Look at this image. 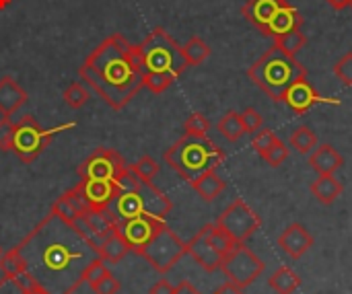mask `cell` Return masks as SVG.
Returning a JSON list of instances; mask_svg holds the SVG:
<instances>
[{"label":"cell","instance_id":"1","mask_svg":"<svg viewBox=\"0 0 352 294\" xmlns=\"http://www.w3.org/2000/svg\"><path fill=\"white\" fill-rule=\"evenodd\" d=\"M27 278L47 294H74L97 249L52 210L14 247Z\"/></svg>","mask_w":352,"mask_h":294},{"label":"cell","instance_id":"2","mask_svg":"<svg viewBox=\"0 0 352 294\" xmlns=\"http://www.w3.org/2000/svg\"><path fill=\"white\" fill-rule=\"evenodd\" d=\"M78 74L116 111L124 109L144 87L138 45L120 33L105 37L78 66Z\"/></svg>","mask_w":352,"mask_h":294},{"label":"cell","instance_id":"3","mask_svg":"<svg viewBox=\"0 0 352 294\" xmlns=\"http://www.w3.org/2000/svg\"><path fill=\"white\" fill-rule=\"evenodd\" d=\"M140 66H142V84L155 93H165L190 66L182 45L163 29L155 27L140 43Z\"/></svg>","mask_w":352,"mask_h":294},{"label":"cell","instance_id":"4","mask_svg":"<svg viewBox=\"0 0 352 294\" xmlns=\"http://www.w3.org/2000/svg\"><path fill=\"white\" fill-rule=\"evenodd\" d=\"M248 76L272 101H283L287 91L299 78L307 76V68L301 66L295 56L285 54L283 49L272 45L248 68Z\"/></svg>","mask_w":352,"mask_h":294},{"label":"cell","instance_id":"5","mask_svg":"<svg viewBox=\"0 0 352 294\" xmlns=\"http://www.w3.org/2000/svg\"><path fill=\"white\" fill-rule=\"evenodd\" d=\"M225 159V150L219 148L208 136L200 138L186 134L177 142H173L163 155V161L188 183L194 181L198 175L221 167Z\"/></svg>","mask_w":352,"mask_h":294},{"label":"cell","instance_id":"6","mask_svg":"<svg viewBox=\"0 0 352 294\" xmlns=\"http://www.w3.org/2000/svg\"><path fill=\"white\" fill-rule=\"evenodd\" d=\"M74 126H76L74 122H68V124H60L54 128H41V124L33 115H23L14 124L10 152H14L16 159L23 163H33L47 148V144L54 140L56 134H60L64 130H72Z\"/></svg>","mask_w":352,"mask_h":294},{"label":"cell","instance_id":"7","mask_svg":"<svg viewBox=\"0 0 352 294\" xmlns=\"http://www.w3.org/2000/svg\"><path fill=\"white\" fill-rule=\"evenodd\" d=\"M219 270L223 272L227 284H231L233 289L245 291L264 274L266 264L250 247H245V243H237L229 253L223 256Z\"/></svg>","mask_w":352,"mask_h":294},{"label":"cell","instance_id":"8","mask_svg":"<svg viewBox=\"0 0 352 294\" xmlns=\"http://www.w3.org/2000/svg\"><path fill=\"white\" fill-rule=\"evenodd\" d=\"M136 256H140L144 262H148L157 272L167 274L188 256V243H184L175 235V231H171L165 225L159 231V235L146 247H142Z\"/></svg>","mask_w":352,"mask_h":294},{"label":"cell","instance_id":"9","mask_svg":"<svg viewBox=\"0 0 352 294\" xmlns=\"http://www.w3.org/2000/svg\"><path fill=\"white\" fill-rule=\"evenodd\" d=\"M214 225L221 227L233 243H245L262 227V218L241 198H237L223 210V214H219Z\"/></svg>","mask_w":352,"mask_h":294},{"label":"cell","instance_id":"10","mask_svg":"<svg viewBox=\"0 0 352 294\" xmlns=\"http://www.w3.org/2000/svg\"><path fill=\"white\" fill-rule=\"evenodd\" d=\"M128 169L124 157L113 148H97L93 150L78 167L76 175L80 181L99 179V181H113Z\"/></svg>","mask_w":352,"mask_h":294},{"label":"cell","instance_id":"11","mask_svg":"<svg viewBox=\"0 0 352 294\" xmlns=\"http://www.w3.org/2000/svg\"><path fill=\"white\" fill-rule=\"evenodd\" d=\"M163 227H165V220L148 216V214H140L136 218L118 223V231L124 237V241L128 243L132 253H138L142 247H146L159 235V231Z\"/></svg>","mask_w":352,"mask_h":294},{"label":"cell","instance_id":"12","mask_svg":"<svg viewBox=\"0 0 352 294\" xmlns=\"http://www.w3.org/2000/svg\"><path fill=\"white\" fill-rule=\"evenodd\" d=\"M188 256L208 274L219 272L223 256L214 249L212 241H210V225H204L194 237L192 241H188Z\"/></svg>","mask_w":352,"mask_h":294},{"label":"cell","instance_id":"13","mask_svg":"<svg viewBox=\"0 0 352 294\" xmlns=\"http://www.w3.org/2000/svg\"><path fill=\"white\" fill-rule=\"evenodd\" d=\"M74 188L78 190L89 210H107L118 196V188L113 181L87 179V181H78Z\"/></svg>","mask_w":352,"mask_h":294},{"label":"cell","instance_id":"14","mask_svg":"<svg viewBox=\"0 0 352 294\" xmlns=\"http://www.w3.org/2000/svg\"><path fill=\"white\" fill-rule=\"evenodd\" d=\"M283 101H285V103L289 105V109H293L297 115L307 113L311 107H316V105H320V103H328V99H324V97L316 91V87L307 80V76L299 78V80L287 91V95H285Z\"/></svg>","mask_w":352,"mask_h":294},{"label":"cell","instance_id":"15","mask_svg":"<svg viewBox=\"0 0 352 294\" xmlns=\"http://www.w3.org/2000/svg\"><path fill=\"white\" fill-rule=\"evenodd\" d=\"M278 247H280L291 260H301V258L314 247V237H311V233H309L303 225L293 223V225H289V227L280 233V237H278Z\"/></svg>","mask_w":352,"mask_h":294},{"label":"cell","instance_id":"16","mask_svg":"<svg viewBox=\"0 0 352 294\" xmlns=\"http://www.w3.org/2000/svg\"><path fill=\"white\" fill-rule=\"evenodd\" d=\"M138 194H140V200H142V210L148 216L165 220L167 214L173 210L171 200L153 181H140L138 179Z\"/></svg>","mask_w":352,"mask_h":294},{"label":"cell","instance_id":"17","mask_svg":"<svg viewBox=\"0 0 352 294\" xmlns=\"http://www.w3.org/2000/svg\"><path fill=\"white\" fill-rule=\"evenodd\" d=\"M27 91L16 82L14 76L6 74L0 78V115L12 117L25 103H27Z\"/></svg>","mask_w":352,"mask_h":294},{"label":"cell","instance_id":"18","mask_svg":"<svg viewBox=\"0 0 352 294\" xmlns=\"http://www.w3.org/2000/svg\"><path fill=\"white\" fill-rule=\"evenodd\" d=\"M287 0H248L243 6V16L264 35L270 19L274 16V12L285 4Z\"/></svg>","mask_w":352,"mask_h":294},{"label":"cell","instance_id":"19","mask_svg":"<svg viewBox=\"0 0 352 294\" xmlns=\"http://www.w3.org/2000/svg\"><path fill=\"white\" fill-rule=\"evenodd\" d=\"M52 212H54L58 218H62L64 223L72 225L76 218H80L82 214H87V212H89V208H87L85 200L80 198L78 190H76V188H72V190L64 192V194H62V196L52 204Z\"/></svg>","mask_w":352,"mask_h":294},{"label":"cell","instance_id":"20","mask_svg":"<svg viewBox=\"0 0 352 294\" xmlns=\"http://www.w3.org/2000/svg\"><path fill=\"white\" fill-rule=\"evenodd\" d=\"M301 25H303V19H301L299 10H297L293 4L285 2V4L274 12V16L270 19V23H268L264 35H266V37H276V35H283V33L301 29Z\"/></svg>","mask_w":352,"mask_h":294},{"label":"cell","instance_id":"21","mask_svg":"<svg viewBox=\"0 0 352 294\" xmlns=\"http://www.w3.org/2000/svg\"><path fill=\"white\" fill-rule=\"evenodd\" d=\"M309 165L318 175H334L338 169H342L344 157L332 144H322L309 155Z\"/></svg>","mask_w":352,"mask_h":294},{"label":"cell","instance_id":"22","mask_svg":"<svg viewBox=\"0 0 352 294\" xmlns=\"http://www.w3.org/2000/svg\"><path fill=\"white\" fill-rule=\"evenodd\" d=\"M192 190L204 200V202H214L227 188V183L223 181V177L217 173V169L206 171L202 175H198L194 181H190Z\"/></svg>","mask_w":352,"mask_h":294},{"label":"cell","instance_id":"23","mask_svg":"<svg viewBox=\"0 0 352 294\" xmlns=\"http://www.w3.org/2000/svg\"><path fill=\"white\" fill-rule=\"evenodd\" d=\"M342 183L336 179V175H318V179L311 183V194L322 206H332L342 196Z\"/></svg>","mask_w":352,"mask_h":294},{"label":"cell","instance_id":"24","mask_svg":"<svg viewBox=\"0 0 352 294\" xmlns=\"http://www.w3.org/2000/svg\"><path fill=\"white\" fill-rule=\"evenodd\" d=\"M128 253H130V247L124 241V237L120 235V231H113L109 237H105L97 245V256L101 260H105L107 264H120Z\"/></svg>","mask_w":352,"mask_h":294},{"label":"cell","instance_id":"25","mask_svg":"<svg viewBox=\"0 0 352 294\" xmlns=\"http://www.w3.org/2000/svg\"><path fill=\"white\" fill-rule=\"evenodd\" d=\"M268 286L276 294H293L301 286V278L299 274L289 268V266H280L268 280Z\"/></svg>","mask_w":352,"mask_h":294},{"label":"cell","instance_id":"26","mask_svg":"<svg viewBox=\"0 0 352 294\" xmlns=\"http://www.w3.org/2000/svg\"><path fill=\"white\" fill-rule=\"evenodd\" d=\"M217 130H219L229 142H237V140L245 134V128H243V122H241V113H237V111H227V113L219 120Z\"/></svg>","mask_w":352,"mask_h":294},{"label":"cell","instance_id":"27","mask_svg":"<svg viewBox=\"0 0 352 294\" xmlns=\"http://www.w3.org/2000/svg\"><path fill=\"white\" fill-rule=\"evenodd\" d=\"M182 52H184V56H186V60H188L190 66H200L210 56V45L202 37L194 35V37H190L182 45Z\"/></svg>","mask_w":352,"mask_h":294},{"label":"cell","instance_id":"28","mask_svg":"<svg viewBox=\"0 0 352 294\" xmlns=\"http://www.w3.org/2000/svg\"><path fill=\"white\" fill-rule=\"evenodd\" d=\"M274 39V45L278 49H283L285 54H291V56H297L305 45H307V37L301 29H295V31H289V33H283V35H276L272 37Z\"/></svg>","mask_w":352,"mask_h":294},{"label":"cell","instance_id":"29","mask_svg":"<svg viewBox=\"0 0 352 294\" xmlns=\"http://www.w3.org/2000/svg\"><path fill=\"white\" fill-rule=\"evenodd\" d=\"M291 146L299 152V155H311L318 146V136L309 126H299L293 134H291Z\"/></svg>","mask_w":352,"mask_h":294},{"label":"cell","instance_id":"30","mask_svg":"<svg viewBox=\"0 0 352 294\" xmlns=\"http://www.w3.org/2000/svg\"><path fill=\"white\" fill-rule=\"evenodd\" d=\"M62 99H64V103H66L68 107L80 109V107H85V105L89 103L91 93H89V89H87L82 82H70V84L64 89Z\"/></svg>","mask_w":352,"mask_h":294},{"label":"cell","instance_id":"31","mask_svg":"<svg viewBox=\"0 0 352 294\" xmlns=\"http://www.w3.org/2000/svg\"><path fill=\"white\" fill-rule=\"evenodd\" d=\"M159 169H161V165H159L153 157H148V155L140 157L134 165H130V171H132L140 181H153V179L159 175Z\"/></svg>","mask_w":352,"mask_h":294},{"label":"cell","instance_id":"32","mask_svg":"<svg viewBox=\"0 0 352 294\" xmlns=\"http://www.w3.org/2000/svg\"><path fill=\"white\" fill-rule=\"evenodd\" d=\"M208 130H210V122L204 113L196 111L192 113L186 122H184V134L186 136H208Z\"/></svg>","mask_w":352,"mask_h":294},{"label":"cell","instance_id":"33","mask_svg":"<svg viewBox=\"0 0 352 294\" xmlns=\"http://www.w3.org/2000/svg\"><path fill=\"white\" fill-rule=\"evenodd\" d=\"M89 286H91L93 294H118L120 293V289H122L120 280L113 276V272H111L109 268H107L95 282H91Z\"/></svg>","mask_w":352,"mask_h":294},{"label":"cell","instance_id":"34","mask_svg":"<svg viewBox=\"0 0 352 294\" xmlns=\"http://www.w3.org/2000/svg\"><path fill=\"white\" fill-rule=\"evenodd\" d=\"M262 159L270 165V167H280L287 159H289V146L283 140H276L264 155Z\"/></svg>","mask_w":352,"mask_h":294},{"label":"cell","instance_id":"35","mask_svg":"<svg viewBox=\"0 0 352 294\" xmlns=\"http://www.w3.org/2000/svg\"><path fill=\"white\" fill-rule=\"evenodd\" d=\"M241 122H243L245 134H258L264 128V115L254 107H248L241 111Z\"/></svg>","mask_w":352,"mask_h":294},{"label":"cell","instance_id":"36","mask_svg":"<svg viewBox=\"0 0 352 294\" xmlns=\"http://www.w3.org/2000/svg\"><path fill=\"white\" fill-rule=\"evenodd\" d=\"M278 140V136L272 132V130H268V128H262L258 134H254V140H252V146H254V150L262 157L274 142Z\"/></svg>","mask_w":352,"mask_h":294},{"label":"cell","instance_id":"37","mask_svg":"<svg viewBox=\"0 0 352 294\" xmlns=\"http://www.w3.org/2000/svg\"><path fill=\"white\" fill-rule=\"evenodd\" d=\"M334 74L344 87H352V52L344 54L336 64H334Z\"/></svg>","mask_w":352,"mask_h":294},{"label":"cell","instance_id":"38","mask_svg":"<svg viewBox=\"0 0 352 294\" xmlns=\"http://www.w3.org/2000/svg\"><path fill=\"white\" fill-rule=\"evenodd\" d=\"M31 284V280L27 278V274H21L16 278H6L2 276L0 280V294H21L23 286Z\"/></svg>","mask_w":352,"mask_h":294},{"label":"cell","instance_id":"39","mask_svg":"<svg viewBox=\"0 0 352 294\" xmlns=\"http://www.w3.org/2000/svg\"><path fill=\"white\" fill-rule=\"evenodd\" d=\"M12 136H14V122L10 117H0V150L8 152L12 148Z\"/></svg>","mask_w":352,"mask_h":294},{"label":"cell","instance_id":"40","mask_svg":"<svg viewBox=\"0 0 352 294\" xmlns=\"http://www.w3.org/2000/svg\"><path fill=\"white\" fill-rule=\"evenodd\" d=\"M105 270H107V262L101 260V258H95V260L91 262V266L87 268V272H85V282H87V284L95 282Z\"/></svg>","mask_w":352,"mask_h":294},{"label":"cell","instance_id":"41","mask_svg":"<svg viewBox=\"0 0 352 294\" xmlns=\"http://www.w3.org/2000/svg\"><path fill=\"white\" fill-rule=\"evenodd\" d=\"M177 293V286H173L169 280H159L157 284H153L148 289V294H175Z\"/></svg>","mask_w":352,"mask_h":294},{"label":"cell","instance_id":"42","mask_svg":"<svg viewBox=\"0 0 352 294\" xmlns=\"http://www.w3.org/2000/svg\"><path fill=\"white\" fill-rule=\"evenodd\" d=\"M175 294H202V293H200V291H196L190 282H186V280H184V282H179V284H177V293Z\"/></svg>","mask_w":352,"mask_h":294},{"label":"cell","instance_id":"43","mask_svg":"<svg viewBox=\"0 0 352 294\" xmlns=\"http://www.w3.org/2000/svg\"><path fill=\"white\" fill-rule=\"evenodd\" d=\"M328 4L336 10H342V8H349L351 6V0H328Z\"/></svg>","mask_w":352,"mask_h":294},{"label":"cell","instance_id":"44","mask_svg":"<svg viewBox=\"0 0 352 294\" xmlns=\"http://www.w3.org/2000/svg\"><path fill=\"white\" fill-rule=\"evenodd\" d=\"M214 294H243V291H239V289H233L231 284H225V286H221L219 291Z\"/></svg>","mask_w":352,"mask_h":294},{"label":"cell","instance_id":"45","mask_svg":"<svg viewBox=\"0 0 352 294\" xmlns=\"http://www.w3.org/2000/svg\"><path fill=\"white\" fill-rule=\"evenodd\" d=\"M21 294H47V293L39 291V289H37V286H33V284H27V286H23Z\"/></svg>","mask_w":352,"mask_h":294},{"label":"cell","instance_id":"46","mask_svg":"<svg viewBox=\"0 0 352 294\" xmlns=\"http://www.w3.org/2000/svg\"><path fill=\"white\" fill-rule=\"evenodd\" d=\"M10 2H12V0H0V10H4Z\"/></svg>","mask_w":352,"mask_h":294},{"label":"cell","instance_id":"47","mask_svg":"<svg viewBox=\"0 0 352 294\" xmlns=\"http://www.w3.org/2000/svg\"><path fill=\"white\" fill-rule=\"evenodd\" d=\"M2 253H4V251H2V247H0V256H2Z\"/></svg>","mask_w":352,"mask_h":294},{"label":"cell","instance_id":"48","mask_svg":"<svg viewBox=\"0 0 352 294\" xmlns=\"http://www.w3.org/2000/svg\"><path fill=\"white\" fill-rule=\"evenodd\" d=\"M351 8H352V0H351Z\"/></svg>","mask_w":352,"mask_h":294}]
</instances>
